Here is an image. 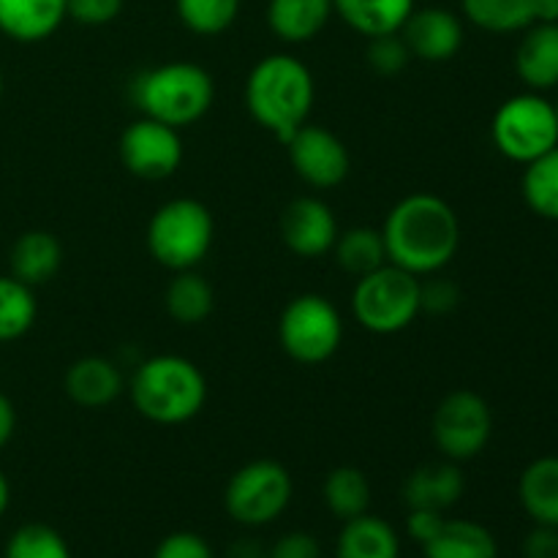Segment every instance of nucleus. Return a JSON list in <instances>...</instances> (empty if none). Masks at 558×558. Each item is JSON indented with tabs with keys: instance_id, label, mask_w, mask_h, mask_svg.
<instances>
[{
	"instance_id": "1",
	"label": "nucleus",
	"mask_w": 558,
	"mask_h": 558,
	"mask_svg": "<svg viewBox=\"0 0 558 558\" xmlns=\"http://www.w3.org/2000/svg\"><path fill=\"white\" fill-rule=\"evenodd\" d=\"M387 262L414 272L417 278L445 270L461 245L458 213L436 194H409L387 213L385 227Z\"/></svg>"
},
{
	"instance_id": "2",
	"label": "nucleus",
	"mask_w": 558,
	"mask_h": 558,
	"mask_svg": "<svg viewBox=\"0 0 558 558\" xmlns=\"http://www.w3.org/2000/svg\"><path fill=\"white\" fill-rule=\"evenodd\" d=\"M314 98L316 87L308 65L287 52L262 58L245 80V109L281 145L305 125Z\"/></svg>"
},
{
	"instance_id": "3",
	"label": "nucleus",
	"mask_w": 558,
	"mask_h": 558,
	"mask_svg": "<svg viewBox=\"0 0 558 558\" xmlns=\"http://www.w3.org/2000/svg\"><path fill=\"white\" fill-rule=\"evenodd\" d=\"M129 392L145 420L156 425H183L205 407L207 381L189 357L156 354L136 365Z\"/></svg>"
},
{
	"instance_id": "4",
	"label": "nucleus",
	"mask_w": 558,
	"mask_h": 558,
	"mask_svg": "<svg viewBox=\"0 0 558 558\" xmlns=\"http://www.w3.org/2000/svg\"><path fill=\"white\" fill-rule=\"evenodd\" d=\"M216 98V82L207 69L191 60H172L140 74L134 82V101L145 118L161 120L172 129L205 118Z\"/></svg>"
},
{
	"instance_id": "5",
	"label": "nucleus",
	"mask_w": 558,
	"mask_h": 558,
	"mask_svg": "<svg viewBox=\"0 0 558 558\" xmlns=\"http://www.w3.org/2000/svg\"><path fill=\"white\" fill-rule=\"evenodd\" d=\"M216 223L207 205L191 196L169 199L147 223V251L167 270H194L210 251Z\"/></svg>"
},
{
	"instance_id": "6",
	"label": "nucleus",
	"mask_w": 558,
	"mask_h": 558,
	"mask_svg": "<svg viewBox=\"0 0 558 558\" xmlns=\"http://www.w3.org/2000/svg\"><path fill=\"white\" fill-rule=\"evenodd\" d=\"M420 278L403 267L381 265L379 270L357 278L352 292V314L368 332L396 336L407 330L420 314Z\"/></svg>"
},
{
	"instance_id": "7",
	"label": "nucleus",
	"mask_w": 558,
	"mask_h": 558,
	"mask_svg": "<svg viewBox=\"0 0 558 558\" xmlns=\"http://www.w3.org/2000/svg\"><path fill=\"white\" fill-rule=\"evenodd\" d=\"M490 136L501 156L526 167L558 145L556 107L534 90L518 93L496 109Z\"/></svg>"
},
{
	"instance_id": "8",
	"label": "nucleus",
	"mask_w": 558,
	"mask_h": 558,
	"mask_svg": "<svg viewBox=\"0 0 558 558\" xmlns=\"http://www.w3.org/2000/svg\"><path fill=\"white\" fill-rule=\"evenodd\" d=\"M278 341L300 365H322L341 349L343 319L322 294H298L278 319Z\"/></svg>"
},
{
	"instance_id": "9",
	"label": "nucleus",
	"mask_w": 558,
	"mask_h": 558,
	"mask_svg": "<svg viewBox=\"0 0 558 558\" xmlns=\"http://www.w3.org/2000/svg\"><path fill=\"white\" fill-rule=\"evenodd\" d=\"M292 501V474L278 461L245 463L232 474L223 490L227 515L240 526H267L287 512Z\"/></svg>"
},
{
	"instance_id": "10",
	"label": "nucleus",
	"mask_w": 558,
	"mask_h": 558,
	"mask_svg": "<svg viewBox=\"0 0 558 558\" xmlns=\"http://www.w3.org/2000/svg\"><path fill=\"white\" fill-rule=\"evenodd\" d=\"M434 445L447 461H472L494 436V414L488 401L472 390H456L441 398L430 420Z\"/></svg>"
},
{
	"instance_id": "11",
	"label": "nucleus",
	"mask_w": 558,
	"mask_h": 558,
	"mask_svg": "<svg viewBox=\"0 0 558 558\" xmlns=\"http://www.w3.org/2000/svg\"><path fill=\"white\" fill-rule=\"evenodd\" d=\"M120 161L140 180H167L183 163L180 131L142 114L120 136Z\"/></svg>"
},
{
	"instance_id": "12",
	"label": "nucleus",
	"mask_w": 558,
	"mask_h": 558,
	"mask_svg": "<svg viewBox=\"0 0 558 558\" xmlns=\"http://www.w3.org/2000/svg\"><path fill=\"white\" fill-rule=\"evenodd\" d=\"M287 153L294 174L311 189H336L349 178V169H352V158L343 140L322 125H300L287 142Z\"/></svg>"
},
{
	"instance_id": "13",
	"label": "nucleus",
	"mask_w": 558,
	"mask_h": 558,
	"mask_svg": "<svg viewBox=\"0 0 558 558\" xmlns=\"http://www.w3.org/2000/svg\"><path fill=\"white\" fill-rule=\"evenodd\" d=\"M398 33L407 41L412 58L425 60V63H447L463 47L461 16L452 14L450 9H441V5H425V9L414 5V11Z\"/></svg>"
},
{
	"instance_id": "14",
	"label": "nucleus",
	"mask_w": 558,
	"mask_h": 558,
	"mask_svg": "<svg viewBox=\"0 0 558 558\" xmlns=\"http://www.w3.org/2000/svg\"><path fill=\"white\" fill-rule=\"evenodd\" d=\"M281 238L292 254L316 259L330 254L338 240V221L330 205L316 196H298L281 213Z\"/></svg>"
},
{
	"instance_id": "15",
	"label": "nucleus",
	"mask_w": 558,
	"mask_h": 558,
	"mask_svg": "<svg viewBox=\"0 0 558 558\" xmlns=\"http://www.w3.org/2000/svg\"><path fill=\"white\" fill-rule=\"evenodd\" d=\"M63 387L71 403H76L80 409H107L123 396L125 379L114 360L90 354V357H80L69 365Z\"/></svg>"
},
{
	"instance_id": "16",
	"label": "nucleus",
	"mask_w": 558,
	"mask_h": 558,
	"mask_svg": "<svg viewBox=\"0 0 558 558\" xmlns=\"http://www.w3.org/2000/svg\"><path fill=\"white\" fill-rule=\"evenodd\" d=\"M466 490V480L458 469L456 461H439L425 463V466L414 469L403 483V505L409 510H436L447 512L452 505H458Z\"/></svg>"
},
{
	"instance_id": "17",
	"label": "nucleus",
	"mask_w": 558,
	"mask_h": 558,
	"mask_svg": "<svg viewBox=\"0 0 558 558\" xmlns=\"http://www.w3.org/2000/svg\"><path fill=\"white\" fill-rule=\"evenodd\" d=\"M515 71L534 93L558 85V22H534L523 31L515 52Z\"/></svg>"
},
{
	"instance_id": "18",
	"label": "nucleus",
	"mask_w": 558,
	"mask_h": 558,
	"mask_svg": "<svg viewBox=\"0 0 558 558\" xmlns=\"http://www.w3.org/2000/svg\"><path fill=\"white\" fill-rule=\"evenodd\" d=\"M65 20V0H0V33L11 41H44Z\"/></svg>"
},
{
	"instance_id": "19",
	"label": "nucleus",
	"mask_w": 558,
	"mask_h": 558,
	"mask_svg": "<svg viewBox=\"0 0 558 558\" xmlns=\"http://www.w3.org/2000/svg\"><path fill=\"white\" fill-rule=\"evenodd\" d=\"M60 265H63V245L52 232L31 229V232L20 234L16 243L11 245L9 276L27 283L31 289L52 281L58 276Z\"/></svg>"
},
{
	"instance_id": "20",
	"label": "nucleus",
	"mask_w": 558,
	"mask_h": 558,
	"mask_svg": "<svg viewBox=\"0 0 558 558\" xmlns=\"http://www.w3.org/2000/svg\"><path fill=\"white\" fill-rule=\"evenodd\" d=\"M336 14L332 0H270L267 25L287 44H305L319 36Z\"/></svg>"
},
{
	"instance_id": "21",
	"label": "nucleus",
	"mask_w": 558,
	"mask_h": 558,
	"mask_svg": "<svg viewBox=\"0 0 558 558\" xmlns=\"http://www.w3.org/2000/svg\"><path fill=\"white\" fill-rule=\"evenodd\" d=\"M518 499L537 526L558 529V456L537 458L523 469Z\"/></svg>"
},
{
	"instance_id": "22",
	"label": "nucleus",
	"mask_w": 558,
	"mask_h": 558,
	"mask_svg": "<svg viewBox=\"0 0 558 558\" xmlns=\"http://www.w3.org/2000/svg\"><path fill=\"white\" fill-rule=\"evenodd\" d=\"M336 558H401V539L390 523L365 512L343 521L336 539Z\"/></svg>"
},
{
	"instance_id": "23",
	"label": "nucleus",
	"mask_w": 558,
	"mask_h": 558,
	"mask_svg": "<svg viewBox=\"0 0 558 558\" xmlns=\"http://www.w3.org/2000/svg\"><path fill=\"white\" fill-rule=\"evenodd\" d=\"M423 558H499V543L483 523L447 518L439 534L423 545Z\"/></svg>"
},
{
	"instance_id": "24",
	"label": "nucleus",
	"mask_w": 558,
	"mask_h": 558,
	"mask_svg": "<svg viewBox=\"0 0 558 558\" xmlns=\"http://www.w3.org/2000/svg\"><path fill=\"white\" fill-rule=\"evenodd\" d=\"M332 9L354 33L374 38L401 31L414 11V0H332Z\"/></svg>"
},
{
	"instance_id": "25",
	"label": "nucleus",
	"mask_w": 558,
	"mask_h": 558,
	"mask_svg": "<svg viewBox=\"0 0 558 558\" xmlns=\"http://www.w3.org/2000/svg\"><path fill=\"white\" fill-rule=\"evenodd\" d=\"M163 308L178 325H202L216 308V292L196 270H180L163 292Z\"/></svg>"
},
{
	"instance_id": "26",
	"label": "nucleus",
	"mask_w": 558,
	"mask_h": 558,
	"mask_svg": "<svg viewBox=\"0 0 558 558\" xmlns=\"http://www.w3.org/2000/svg\"><path fill=\"white\" fill-rule=\"evenodd\" d=\"M332 254H336L338 267L354 278H363L387 265L385 238H381V229L374 227H352L347 232H338Z\"/></svg>"
},
{
	"instance_id": "27",
	"label": "nucleus",
	"mask_w": 558,
	"mask_h": 558,
	"mask_svg": "<svg viewBox=\"0 0 558 558\" xmlns=\"http://www.w3.org/2000/svg\"><path fill=\"white\" fill-rule=\"evenodd\" d=\"M325 505L338 521H352L368 512L371 507V483L363 469L338 466L325 480Z\"/></svg>"
},
{
	"instance_id": "28",
	"label": "nucleus",
	"mask_w": 558,
	"mask_h": 558,
	"mask_svg": "<svg viewBox=\"0 0 558 558\" xmlns=\"http://www.w3.org/2000/svg\"><path fill=\"white\" fill-rule=\"evenodd\" d=\"M537 0H461L463 16L480 31L523 33L534 25Z\"/></svg>"
},
{
	"instance_id": "29",
	"label": "nucleus",
	"mask_w": 558,
	"mask_h": 558,
	"mask_svg": "<svg viewBox=\"0 0 558 558\" xmlns=\"http://www.w3.org/2000/svg\"><path fill=\"white\" fill-rule=\"evenodd\" d=\"M36 316V292L14 276H0V343L16 341L31 332Z\"/></svg>"
},
{
	"instance_id": "30",
	"label": "nucleus",
	"mask_w": 558,
	"mask_h": 558,
	"mask_svg": "<svg viewBox=\"0 0 558 558\" xmlns=\"http://www.w3.org/2000/svg\"><path fill=\"white\" fill-rule=\"evenodd\" d=\"M523 199L539 218L558 221V145L545 156L526 163L523 172Z\"/></svg>"
},
{
	"instance_id": "31",
	"label": "nucleus",
	"mask_w": 558,
	"mask_h": 558,
	"mask_svg": "<svg viewBox=\"0 0 558 558\" xmlns=\"http://www.w3.org/2000/svg\"><path fill=\"white\" fill-rule=\"evenodd\" d=\"M178 16L191 33L218 36L229 31L240 14V0H174Z\"/></svg>"
},
{
	"instance_id": "32",
	"label": "nucleus",
	"mask_w": 558,
	"mask_h": 558,
	"mask_svg": "<svg viewBox=\"0 0 558 558\" xmlns=\"http://www.w3.org/2000/svg\"><path fill=\"white\" fill-rule=\"evenodd\" d=\"M3 558H71L63 534L47 523H25L5 543Z\"/></svg>"
},
{
	"instance_id": "33",
	"label": "nucleus",
	"mask_w": 558,
	"mask_h": 558,
	"mask_svg": "<svg viewBox=\"0 0 558 558\" xmlns=\"http://www.w3.org/2000/svg\"><path fill=\"white\" fill-rule=\"evenodd\" d=\"M365 58H368V65L379 76H396L407 69L409 60H412V52H409L401 33H385V36L368 38Z\"/></svg>"
},
{
	"instance_id": "34",
	"label": "nucleus",
	"mask_w": 558,
	"mask_h": 558,
	"mask_svg": "<svg viewBox=\"0 0 558 558\" xmlns=\"http://www.w3.org/2000/svg\"><path fill=\"white\" fill-rule=\"evenodd\" d=\"M123 5L125 0H65V14L80 25L98 27L118 20Z\"/></svg>"
},
{
	"instance_id": "35",
	"label": "nucleus",
	"mask_w": 558,
	"mask_h": 558,
	"mask_svg": "<svg viewBox=\"0 0 558 558\" xmlns=\"http://www.w3.org/2000/svg\"><path fill=\"white\" fill-rule=\"evenodd\" d=\"M153 558H216L205 537L194 532H174L158 543Z\"/></svg>"
},
{
	"instance_id": "36",
	"label": "nucleus",
	"mask_w": 558,
	"mask_h": 558,
	"mask_svg": "<svg viewBox=\"0 0 558 558\" xmlns=\"http://www.w3.org/2000/svg\"><path fill=\"white\" fill-rule=\"evenodd\" d=\"M420 305L430 314H447L458 305V289L456 283L441 281V278H430L428 283H420Z\"/></svg>"
},
{
	"instance_id": "37",
	"label": "nucleus",
	"mask_w": 558,
	"mask_h": 558,
	"mask_svg": "<svg viewBox=\"0 0 558 558\" xmlns=\"http://www.w3.org/2000/svg\"><path fill=\"white\" fill-rule=\"evenodd\" d=\"M265 558H322V548L308 532H289L267 550Z\"/></svg>"
},
{
	"instance_id": "38",
	"label": "nucleus",
	"mask_w": 558,
	"mask_h": 558,
	"mask_svg": "<svg viewBox=\"0 0 558 558\" xmlns=\"http://www.w3.org/2000/svg\"><path fill=\"white\" fill-rule=\"evenodd\" d=\"M445 512H436V510H409L407 515V529L412 534L414 543L425 545L428 539H434L439 534V529L445 526Z\"/></svg>"
},
{
	"instance_id": "39",
	"label": "nucleus",
	"mask_w": 558,
	"mask_h": 558,
	"mask_svg": "<svg viewBox=\"0 0 558 558\" xmlns=\"http://www.w3.org/2000/svg\"><path fill=\"white\" fill-rule=\"evenodd\" d=\"M523 558H558V529L537 526L523 543Z\"/></svg>"
},
{
	"instance_id": "40",
	"label": "nucleus",
	"mask_w": 558,
	"mask_h": 558,
	"mask_svg": "<svg viewBox=\"0 0 558 558\" xmlns=\"http://www.w3.org/2000/svg\"><path fill=\"white\" fill-rule=\"evenodd\" d=\"M14 434H16V409L14 403H11V398H5L3 392H0V450L14 439Z\"/></svg>"
},
{
	"instance_id": "41",
	"label": "nucleus",
	"mask_w": 558,
	"mask_h": 558,
	"mask_svg": "<svg viewBox=\"0 0 558 558\" xmlns=\"http://www.w3.org/2000/svg\"><path fill=\"white\" fill-rule=\"evenodd\" d=\"M534 22H558V0H537Z\"/></svg>"
},
{
	"instance_id": "42",
	"label": "nucleus",
	"mask_w": 558,
	"mask_h": 558,
	"mask_svg": "<svg viewBox=\"0 0 558 558\" xmlns=\"http://www.w3.org/2000/svg\"><path fill=\"white\" fill-rule=\"evenodd\" d=\"M267 554H262V548L256 543H248V539H245V543H238L232 548V558H265Z\"/></svg>"
},
{
	"instance_id": "43",
	"label": "nucleus",
	"mask_w": 558,
	"mask_h": 558,
	"mask_svg": "<svg viewBox=\"0 0 558 558\" xmlns=\"http://www.w3.org/2000/svg\"><path fill=\"white\" fill-rule=\"evenodd\" d=\"M9 501H11V488H9V480H5V474L0 472V518H3V512L9 510Z\"/></svg>"
},
{
	"instance_id": "44",
	"label": "nucleus",
	"mask_w": 558,
	"mask_h": 558,
	"mask_svg": "<svg viewBox=\"0 0 558 558\" xmlns=\"http://www.w3.org/2000/svg\"><path fill=\"white\" fill-rule=\"evenodd\" d=\"M0 98H3V74H0Z\"/></svg>"
},
{
	"instance_id": "45",
	"label": "nucleus",
	"mask_w": 558,
	"mask_h": 558,
	"mask_svg": "<svg viewBox=\"0 0 558 558\" xmlns=\"http://www.w3.org/2000/svg\"><path fill=\"white\" fill-rule=\"evenodd\" d=\"M554 107H556V120H558V101L554 104Z\"/></svg>"
}]
</instances>
